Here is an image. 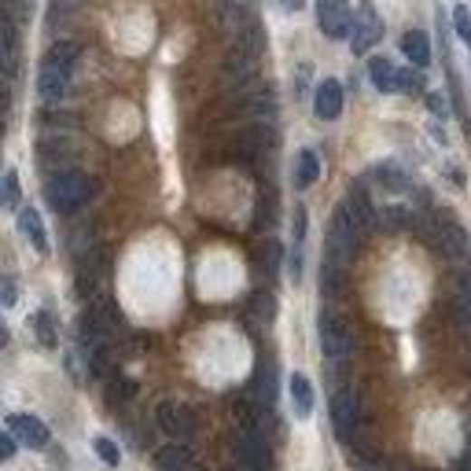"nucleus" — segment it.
Here are the masks:
<instances>
[{"instance_id": "5701e85b", "label": "nucleus", "mask_w": 471, "mask_h": 471, "mask_svg": "<svg viewBox=\"0 0 471 471\" xmlns=\"http://www.w3.org/2000/svg\"><path fill=\"white\" fill-rule=\"evenodd\" d=\"M34 332H37V339H41L44 346H55V342H59V339H55V324H52V313H48V310L34 313Z\"/></svg>"}, {"instance_id": "7ed1b4c3", "label": "nucleus", "mask_w": 471, "mask_h": 471, "mask_svg": "<svg viewBox=\"0 0 471 471\" xmlns=\"http://www.w3.org/2000/svg\"><path fill=\"white\" fill-rule=\"evenodd\" d=\"M332 424H335V435L339 442H358V431H361V401L353 390H339L332 398Z\"/></svg>"}, {"instance_id": "cd10ccee", "label": "nucleus", "mask_w": 471, "mask_h": 471, "mask_svg": "<svg viewBox=\"0 0 471 471\" xmlns=\"http://www.w3.org/2000/svg\"><path fill=\"white\" fill-rule=\"evenodd\" d=\"M15 442H19V438H15L12 431H8L5 438H0V457H5V460H12V457H15Z\"/></svg>"}, {"instance_id": "7c9ffc66", "label": "nucleus", "mask_w": 471, "mask_h": 471, "mask_svg": "<svg viewBox=\"0 0 471 471\" xmlns=\"http://www.w3.org/2000/svg\"><path fill=\"white\" fill-rule=\"evenodd\" d=\"M225 471H247V467H225Z\"/></svg>"}, {"instance_id": "bb28decb", "label": "nucleus", "mask_w": 471, "mask_h": 471, "mask_svg": "<svg viewBox=\"0 0 471 471\" xmlns=\"http://www.w3.org/2000/svg\"><path fill=\"white\" fill-rule=\"evenodd\" d=\"M251 107H255V114H262V118H273V114H276V100H273V92H269V89H262V92L255 96V103H251Z\"/></svg>"}, {"instance_id": "dca6fc26", "label": "nucleus", "mask_w": 471, "mask_h": 471, "mask_svg": "<svg viewBox=\"0 0 471 471\" xmlns=\"http://www.w3.org/2000/svg\"><path fill=\"white\" fill-rule=\"evenodd\" d=\"M369 78H372V85H376L380 92H398V78H401V71H394L390 59L376 55V59H369Z\"/></svg>"}, {"instance_id": "20e7f679", "label": "nucleus", "mask_w": 471, "mask_h": 471, "mask_svg": "<svg viewBox=\"0 0 471 471\" xmlns=\"http://www.w3.org/2000/svg\"><path fill=\"white\" fill-rule=\"evenodd\" d=\"M317 335H321V346L332 361H346L350 350H353V335H350V324L339 317V313H321L317 321Z\"/></svg>"}, {"instance_id": "4be33fe9", "label": "nucleus", "mask_w": 471, "mask_h": 471, "mask_svg": "<svg viewBox=\"0 0 471 471\" xmlns=\"http://www.w3.org/2000/svg\"><path fill=\"white\" fill-rule=\"evenodd\" d=\"M342 276H346V262H339V258L328 255V262H324V269H321V291H324V294H339Z\"/></svg>"}, {"instance_id": "ddd939ff", "label": "nucleus", "mask_w": 471, "mask_h": 471, "mask_svg": "<svg viewBox=\"0 0 471 471\" xmlns=\"http://www.w3.org/2000/svg\"><path fill=\"white\" fill-rule=\"evenodd\" d=\"M196 464V453L185 446V442H169L155 453V467L159 471H188Z\"/></svg>"}, {"instance_id": "6ab92c4d", "label": "nucleus", "mask_w": 471, "mask_h": 471, "mask_svg": "<svg viewBox=\"0 0 471 471\" xmlns=\"http://www.w3.org/2000/svg\"><path fill=\"white\" fill-rule=\"evenodd\" d=\"M346 203H350L353 214H358V221L365 225V232H372V228L380 225V214H376V207H372V199H369L365 188H353V192L346 196Z\"/></svg>"}, {"instance_id": "aec40b11", "label": "nucleus", "mask_w": 471, "mask_h": 471, "mask_svg": "<svg viewBox=\"0 0 471 471\" xmlns=\"http://www.w3.org/2000/svg\"><path fill=\"white\" fill-rule=\"evenodd\" d=\"M321 177V162H317V155L306 148V151H299V166H294V188H313V181Z\"/></svg>"}, {"instance_id": "2f4dec72", "label": "nucleus", "mask_w": 471, "mask_h": 471, "mask_svg": "<svg viewBox=\"0 0 471 471\" xmlns=\"http://www.w3.org/2000/svg\"><path fill=\"white\" fill-rule=\"evenodd\" d=\"M398 471H417V467H398Z\"/></svg>"}, {"instance_id": "6e6552de", "label": "nucleus", "mask_w": 471, "mask_h": 471, "mask_svg": "<svg viewBox=\"0 0 471 471\" xmlns=\"http://www.w3.org/2000/svg\"><path fill=\"white\" fill-rule=\"evenodd\" d=\"M317 19H321V30L332 37V41H342L353 26V15L346 5H335V0H324V5H317Z\"/></svg>"}, {"instance_id": "b1692460", "label": "nucleus", "mask_w": 471, "mask_h": 471, "mask_svg": "<svg viewBox=\"0 0 471 471\" xmlns=\"http://www.w3.org/2000/svg\"><path fill=\"white\" fill-rule=\"evenodd\" d=\"M92 446H96V453H100V460H103V464L118 467V460H122V453H118V446H114V442H111L107 435H100V438H96Z\"/></svg>"}, {"instance_id": "a878e982", "label": "nucleus", "mask_w": 471, "mask_h": 471, "mask_svg": "<svg viewBox=\"0 0 471 471\" xmlns=\"http://www.w3.org/2000/svg\"><path fill=\"white\" fill-rule=\"evenodd\" d=\"M5 203L19 207V173L15 169H5Z\"/></svg>"}, {"instance_id": "9d476101", "label": "nucleus", "mask_w": 471, "mask_h": 471, "mask_svg": "<svg viewBox=\"0 0 471 471\" xmlns=\"http://www.w3.org/2000/svg\"><path fill=\"white\" fill-rule=\"evenodd\" d=\"M313 111H317V118H324V122H335V118L342 114V85H339L335 78H324V82L317 85Z\"/></svg>"}, {"instance_id": "f03ea898", "label": "nucleus", "mask_w": 471, "mask_h": 471, "mask_svg": "<svg viewBox=\"0 0 471 471\" xmlns=\"http://www.w3.org/2000/svg\"><path fill=\"white\" fill-rule=\"evenodd\" d=\"M361 236H365V225L358 221V214H353V210H350V203L342 199V207H339V210H335V217H332L328 255H332V258H339V262L353 258V251L361 247Z\"/></svg>"}, {"instance_id": "412c9836", "label": "nucleus", "mask_w": 471, "mask_h": 471, "mask_svg": "<svg viewBox=\"0 0 471 471\" xmlns=\"http://www.w3.org/2000/svg\"><path fill=\"white\" fill-rule=\"evenodd\" d=\"M291 401L299 409V417H310L313 412V387L306 376H291Z\"/></svg>"}, {"instance_id": "1a4fd4ad", "label": "nucleus", "mask_w": 471, "mask_h": 471, "mask_svg": "<svg viewBox=\"0 0 471 471\" xmlns=\"http://www.w3.org/2000/svg\"><path fill=\"white\" fill-rule=\"evenodd\" d=\"M380 37H383V23H380V15H376L372 8H361V15L353 19V34H350L353 52H369Z\"/></svg>"}, {"instance_id": "9b49d317", "label": "nucleus", "mask_w": 471, "mask_h": 471, "mask_svg": "<svg viewBox=\"0 0 471 471\" xmlns=\"http://www.w3.org/2000/svg\"><path fill=\"white\" fill-rule=\"evenodd\" d=\"M37 89H41V100L44 103H59L71 89V71H59V67H44L41 63V74H37Z\"/></svg>"}, {"instance_id": "0eeeda50", "label": "nucleus", "mask_w": 471, "mask_h": 471, "mask_svg": "<svg viewBox=\"0 0 471 471\" xmlns=\"http://www.w3.org/2000/svg\"><path fill=\"white\" fill-rule=\"evenodd\" d=\"M8 431L19 442H26L30 449H44L48 446V428L37 417H30V412H12V417H8Z\"/></svg>"}, {"instance_id": "423d86ee", "label": "nucleus", "mask_w": 471, "mask_h": 471, "mask_svg": "<svg viewBox=\"0 0 471 471\" xmlns=\"http://www.w3.org/2000/svg\"><path fill=\"white\" fill-rule=\"evenodd\" d=\"M159 428L169 435V438H188L196 431V412L185 405V401H162L159 405Z\"/></svg>"}, {"instance_id": "f3484780", "label": "nucleus", "mask_w": 471, "mask_h": 471, "mask_svg": "<svg viewBox=\"0 0 471 471\" xmlns=\"http://www.w3.org/2000/svg\"><path fill=\"white\" fill-rule=\"evenodd\" d=\"M401 52H405V59L412 67H428L431 63V44H428V37L420 30H409L401 37Z\"/></svg>"}, {"instance_id": "f257e3e1", "label": "nucleus", "mask_w": 471, "mask_h": 471, "mask_svg": "<svg viewBox=\"0 0 471 471\" xmlns=\"http://www.w3.org/2000/svg\"><path fill=\"white\" fill-rule=\"evenodd\" d=\"M92 196V181L85 173L78 169H63V173H55L48 177V185H44V199L55 214H74L78 207H85Z\"/></svg>"}, {"instance_id": "a211bd4d", "label": "nucleus", "mask_w": 471, "mask_h": 471, "mask_svg": "<svg viewBox=\"0 0 471 471\" xmlns=\"http://www.w3.org/2000/svg\"><path fill=\"white\" fill-rule=\"evenodd\" d=\"M82 55V44L78 41H59L44 52V67H59V71H71L74 59Z\"/></svg>"}, {"instance_id": "c756f323", "label": "nucleus", "mask_w": 471, "mask_h": 471, "mask_svg": "<svg viewBox=\"0 0 471 471\" xmlns=\"http://www.w3.org/2000/svg\"><path fill=\"white\" fill-rule=\"evenodd\" d=\"M303 232H306V214L299 210V214H294V236H299V240H303Z\"/></svg>"}, {"instance_id": "393cba45", "label": "nucleus", "mask_w": 471, "mask_h": 471, "mask_svg": "<svg viewBox=\"0 0 471 471\" xmlns=\"http://www.w3.org/2000/svg\"><path fill=\"white\" fill-rule=\"evenodd\" d=\"M453 23H457V34H460V41L471 48V12H467L464 5L453 12Z\"/></svg>"}, {"instance_id": "39448f33", "label": "nucleus", "mask_w": 471, "mask_h": 471, "mask_svg": "<svg viewBox=\"0 0 471 471\" xmlns=\"http://www.w3.org/2000/svg\"><path fill=\"white\" fill-rule=\"evenodd\" d=\"M232 453L240 457V464H244L247 471H269V467H273V453H269L265 435L236 431V438H232Z\"/></svg>"}, {"instance_id": "f8f14e48", "label": "nucleus", "mask_w": 471, "mask_h": 471, "mask_svg": "<svg viewBox=\"0 0 471 471\" xmlns=\"http://www.w3.org/2000/svg\"><path fill=\"white\" fill-rule=\"evenodd\" d=\"M0 63H5V78L12 82L19 71V30L12 26V19H0Z\"/></svg>"}, {"instance_id": "4468645a", "label": "nucleus", "mask_w": 471, "mask_h": 471, "mask_svg": "<svg viewBox=\"0 0 471 471\" xmlns=\"http://www.w3.org/2000/svg\"><path fill=\"white\" fill-rule=\"evenodd\" d=\"M438 236H442V251H446V255H453V258H467V255H471L467 232H464L453 217H442V221H438Z\"/></svg>"}, {"instance_id": "2eb2a0df", "label": "nucleus", "mask_w": 471, "mask_h": 471, "mask_svg": "<svg viewBox=\"0 0 471 471\" xmlns=\"http://www.w3.org/2000/svg\"><path fill=\"white\" fill-rule=\"evenodd\" d=\"M19 228H23V236H26V240H30L41 255H48V236H44L41 214H37L34 207H19Z\"/></svg>"}, {"instance_id": "c85d7f7f", "label": "nucleus", "mask_w": 471, "mask_h": 471, "mask_svg": "<svg viewBox=\"0 0 471 471\" xmlns=\"http://www.w3.org/2000/svg\"><path fill=\"white\" fill-rule=\"evenodd\" d=\"M0 291H5V306H15V280H12V276H5Z\"/></svg>"}]
</instances>
